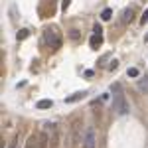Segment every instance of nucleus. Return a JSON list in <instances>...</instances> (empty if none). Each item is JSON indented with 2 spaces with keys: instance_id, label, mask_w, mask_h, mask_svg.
<instances>
[{
  "instance_id": "nucleus-14",
  "label": "nucleus",
  "mask_w": 148,
  "mask_h": 148,
  "mask_svg": "<svg viewBox=\"0 0 148 148\" xmlns=\"http://www.w3.org/2000/svg\"><path fill=\"white\" fill-rule=\"evenodd\" d=\"M69 4H71V0H61V10L65 12L69 8Z\"/></svg>"
},
{
  "instance_id": "nucleus-2",
  "label": "nucleus",
  "mask_w": 148,
  "mask_h": 148,
  "mask_svg": "<svg viewBox=\"0 0 148 148\" xmlns=\"http://www.w3.org/2000/svg\"><path fill=\"white\" fill-rule=\"evenodd\" d=\"M81 148H97V134L91 126L85 128V134L81 138Z\"/></svg>"
},
{
  "instance_id": "nucleus-7",
  "label": "nucleus",
  "mask_w": 148,
  "mask_h": 148,
  "mask_svg": "<svg viewBox=\"0 0 148 148\" xmlns=\"http://www.w3.org/2000/svg\"><path fill=\"white\" fill-rule=\"evenodd\" d=\"M138 89L144 93V95H148V75H144V77L138 79Z\"/></svg>"
},
{
  "instance_id": "nucleus-15",
  "label": "nucleus",
  "mask_w": 148,
  "mask_h": 148,
  "mask_svg": "<svg viewBox=\"0 0 148 148\" xmlns=\"http://www.w3.org/2000/svg\"><path fill=\"white\" fill-rule=\"evenodd\" d=\"M116 67H119V61H116V59H113V61L109 63V69L113 71V69H116Z\"/></svg>"
},
{
  "instance_id": "nucleus-1",
  "label": "nucleus",
  "mask_w": 148,
  "mask_h": 148,
  "mask_svg": "<svg viewBox=\"0 0 148 148\" xmlns=\"http://www.w3.org/2000/svg\"><path fill=\"white\" fill-rule=\"evenodd\" d=\"M111 93H113V111L116 114H128L130 107H128V101L123 95V87L121 83H113L111 85Z\"/></svg>"
},
{
  "instance_id": "nucleus-13",
  "label": "nucleus",
  "mask_w": 148,
  "mask_h": 148,
  "mask_svg": "<svg viewBox=\"0 0 148 148\" xmlns=\"http://www.w3.org/2000/svg\"><path fill=\"white\" fill-rule=\"evenodd\" d=\"M126 75H128V77H138V69L136 67H130L128 71H126Z\"/></svg>"
},
{
  "instance_id": "nucleus-17",
  "label": "nucleus",
  "mask_w": 148,
  "mask_h": 148,
  "mask_svg": "<svg viewBox=\"0 0 148 148\" xmlns=\"http://www.w3.org/2000/svg\"><path fill=\"white\" fill-rule=\"evenodd\" d=\"M93 32H95V34H103V28L99 26V24H95V28H93Z\"/></svg>"
},
{
  "instance_id": "nucleus-4",
  "label": "nucleus",
  "mask_w": 148,
  "mask_h": 148,
  "mask_svg": "<svg viewBox=\"0 0 148 148\" xmlns=\"http://www.w3.org/2000/svg\"><path fill=\"white\" fill-rule=\"evenodd\" d=\"M47 142H49L47 132H40L38 134V144H36V148H47Z\"/></svg>"
},
{
  "instance_id": "nucleus-5",
  "label": "nucleus",
  "mask_w": 148,
  "mask_h": 148,
  "mask_svg": "<svg viewBox=\"0 0 148 148\" xmlns=\"http://www.w3.org/2000/svg\"><path fill=\"white\" fill-rule=\"evenodd\" d=\"M101 44H103V34H93L91 40H89V46H91L93 49H97Z\"/></svg>"
},
{
  "instance_id": "nucleus-3",
  "label": "nucleus",
  "mask_w": 148,
  "mask_h": 148,
  "mask_svg": "<svg viewBox=\"0 0 148 148\" xmlns=\"http://www.w3.org/2000/svg\"><path fill=\"white\" fill-rule=\"evenodd\" d=\"M46 42L51 49H59L61 47V38L57 34V30H53V28L51 30H46Z\"/></svg>"
},
{
  "instance_id": "nucleus-19",
  "label": "nucleus",
  "mask_w": 148,
  "mask_h": 148,
  "mask_svg": "<svg viewBox=\"0 0 148 148\" xmlns=\"http://www.w3.org/2000/svg\"><path fill=\"white\" fill-rule=\"evenodd\" d=\"M144 42H148V34H146V36H144Z\"/></svg>"
},
{
  "instance_id": "nucleus-9",
  "label": "nucleus",
  "mask_w": 148,
  "mask_h": 148,
  "mask_svg": "<svg viewBox=\"0 0 148 148\" xmlns=\"http://www.w3.org/2000/svg\"><path fill=\"white\" fill-rule=\"evenodd\" d=\"M51 105H53V101H51V99H42V101H38V105H36V107H38V109H49Z\"/></svg>"
},
{
  "instance_id": "nucleus-8",
  "label": "nucleus",
  "mask_w": 148,
  "mask_h": 148,
  "mask_svg": "<svg viewBox=\"0 0 148 148\" xmlns=\"http://www.w3.org/2000/svg\"><path fill=\"white\" fill-rule=\"evenodd\" d=\"M132 14H134V8H126V10L123 12V24L132 22Z\"/></svg>"
},
{
  "instance_id": "nucleus-16",
  "label": "nucleus",
  "mask_w": 148,
  "mask_h": 148,
  "mask_svg": "<svg viewBox=\"0 0 148 148\" xmlns=\"http://www.w3.org/2000/svg\"><path fill=\"white\" fill-rule=\"evenodd\" d=\"M140 22H142V24H146V22H148V10H144L142 18H140Z\"/></svg>"
},
{
  "instance_id": "nucleus-18",
  "label": "nucleus",
  "mask_w": 148,
  "mask_h": 148,
  "mask_svg": "<svg viewBox=\"0 0 148 148\" xmlns=\"http://www.w3.org/2000/svg\"><path fill=\"white\" fill-rule=\"evenodd\" d=\"M71 40H77V38H79V34H77V30H71Z\"/></svg>"
},
{
  "instance_id": "nucleus-6",
  "label": "nucleus",
  "mask_w": 148,
  "mask_h": 148,
  "mask_svg": "<svg viewBox=\"0 0 148 148\" xmlns=\"http://www.w3.org/2000/svg\"><path fill=\"white\" fill-rule=\"evenodd\" d=\"M85 95H87V91L73 93V95H69V97H65V103H75V101H81V99H83Z\"/></svg>"
},
{
  "instance_id": "nucleus-12",
  "label": "nucleus",
  "mask_w": 148,
  "mask_h": 148,
  "mask_svg": "<svg viewBox=\"0 0 148 148\" xmlns=\"http://www.w3.org/2000/svg\"><path fill=\"white\" fill-rule=\"evenodd\" d=\"M28 36H30V30H26V28H24V30H20V32L16 34V38H18V40H26Z\"/></svg>"
},
{
  "instance_id": "nucleus-11",
  "label": "nucleus",
  "mask_w": 148,
  "mask_h": 148,
  "mask_svg": "<svg viewBox=\"0 0 148 148\" xmlns=\"http://www.w3.org/2000/svg\"><path fill=\"white\" fill-rule=\"evenodd\" d=\"M36 144H38V136H28V142H26V148H36Z\"/></svg>"
},
{
  "instance_id": "nucleus-10",
  "label": "nucleus",
  "mask_w": 148,
  "mask_h": 148,
  "mask_svg": "<svg viewBox=\"0 0 148 148\" xmlns=\"http://www.w3.org/2000/svg\"><path fill=\"white\" fill-rule=\"evenodd\" d=\"M111 18H113V10H111V8H105V10L101 12V20L107 22V20H111Z\"/></svg>"
}]
</instances>
